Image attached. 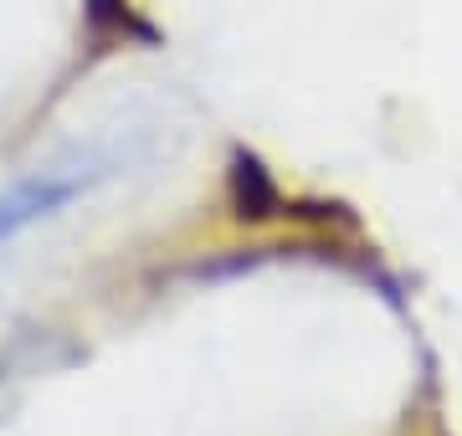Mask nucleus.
<instances>
[{
  "label": "nucleus",
  "instance_id": "1",
  "mask_svg": "<svg viewBox=\"0 0 462 436\" xmlns=\"http://www.w3.org/2000/svg\"><path fill=\"white\" fill-rule=\"evenodd\" d=\"M108 175H114V159L98 150L67 154V159L26 169L21 180H11L0 190V247L16 241L21 232H32V226H42V221L62 216L67 205L83 201L88 190H98Z\"/></svg>",
  "mask_w": 462,
  "mask_h": 436
}]
</instances>
